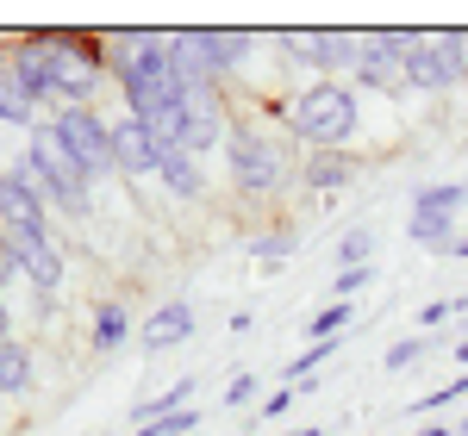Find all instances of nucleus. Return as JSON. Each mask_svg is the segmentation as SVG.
<instances>
[{"mask_svg": "<svg viewBox=\"0 0 468 436\" xmlns=\"http://www.w3.org/2000/svg\"><path fill=\"white\" fill-rule=\"evenodd\" d=\"M112 75L125 88V112L144 125L156 150H181V69L176 50H169V32H125L112 37Z\"/></svg>", "mask_w": 468, "mask_h": 436, "instance_id": "nucleus-1", "label": "nucleus"}, {"mask_svg": "<svg viewBox=\"0 0 468 436\" xmlns=\"http://www.w3.org/2000/svg\"><path fill=\"white\" fill-rule=\"evenodd\" d=\"M6 57H13V69L32 88L37 107H50V100L57 107H88L101 94V75H107V57L81 37H26Z\"/></svg>", "mask_w": 468, "mask_h": 436, "instance_id": "nucleus-2", "label": "nucleus"}, {"mask_svg": "<svg viewBox=\"0 0 468 436\" xmlns=\"http://www.w3.org/2000/svg\"><path fill=\"white\" fill-rule=\"evenodd\" d=\"M13 175L32 187L50 213H63V218H81L88 206H94V193H88V187H94V182H88V169L63 150V138H57L50 125H37V131H32V144H26L19 162H13Z\"/></svg>", "mask_w": 468, "mask_h": 436, "instance_id": "nucleus-3", "label": "nucleus"}, {"mask_svg": "<svg viewBox=\"0 0 468 436\" xmlns=\"http://www.w3.org/2000/svg\"><path fill=\"white\" fill-rule=\"evenodd\" d=\"M356 125H362L356 88H344V81H306L288 100V131L313 150V156H319V150H344L356 138Z\"/></svg>", "mask_w": 468, "mask_h": 436, "instance_id": "nucleus-4", "label": "nucleus"}, {"mask_svg": "<svg viewBox=\"0 0 468 436\" xmlns=\"http://www.w3.org/2000/svg\"><path fill=\"white\" fill-rule=\"evenodd\" d=\"M225 169H231L238 193H256V200L282 193V182H288V144L275 131H262L256 119H238L225 131Z\"/></svg>", "mask_w": 468, "mask_h": 436, "instance_id": "nucleus-5", "label": "nucleus"}, {"mask_svg": "<svg viewBox=\"0 0 468 436\" xmlns=\"http://www.w3.org/2000/svg\"><path fill=\"white\" fill-rule=\"evenodd\" d=\"M463 81H468L463 32H412V44H406V88L412 94H450Z\"/></svg>", "mask_w": 468, "mask_h": 436, "instance_id": "nucleus-6", "label": "nucleus"}, {"mask_svg": "<svg viewBox=\"0 0 468 436\" xmlns=\"http://www.w3.org/2000/svg\"><path fill=\"white\" fill-rule=\"evenodd\" d=\"M50 131H57L63 150L88 169V182L112 175V125L94 107H57V112H50Z\"/></svg>", "mask_w": 468, "mask_h": 436, "instance_id": "nucleus-7", "label": "nucleus"}, {"mask_svg": "<svg viewBox=\"0 0 468 436\" xmlns=\"http://www.w3.org/2000/svg\"><path fill=\"white\" fill-rule=\"evenodd\" d=\"M406 44H412V32H362L350 75L368 94H406Z\"/></svg>", "mask_w": 468, "mask_h": 436, "instance_id": "nucleus-8", "label": "nucleus"}, {"mask_svg": "<svg viewBox=\"0 0 468 436\" xmlns=\"http://www.w3.org/2000/svg\"><path fill=\"white\" fill-rule=\"evenodd\" d=\"M275 44H282V57L306 63L313 81H337L344 69H356L362 32H288V37H275Z\"/></svg>", "mask_w": 468, "mask_h": 436, "instance_id": "nucleus-9", "label": "nucleus"}, {"mask_svg": "<svg viewBox=\"0 0 468 436\" xmlns=\"http://www.w3.org/2000/svg\"><path fill=\"white\" fill-rule=\"evenodd\" d=\"M225 94L218 88H187L181 94V150L187 156H207L213 144H225Z\"/></svg>", "mask_w": 468, "mask_h": 436, "instance_id": "nucleus-10", "label": "nucleus"}, {"mask_svg": "<svg viewBox=\"0 0 468 436\" xmlns=\"http://www.w3.org/2000/svg\"><path fill=\"white\" fill-rule=\"evenodd\" d=\"M13 237V262H19V275L44 293V306H50V293L63 287V250H57V237L50 231H6Z\"/></svg>", "mask_w": 468, "mask_h": 436, "instance_id": "nucleus-11", "label": "nucleus"}, {"mask_svg": "<svg viewBox=\"0 0 468 436\" xmlns=\"http://www.w3.org/2000/svg\"><path fill=\"white\" fill-rule=\"evenodd\" d=\"M156 162H163V150H156V138H150L144 125L132 112L112 119V169L132 175V182H144V175H156Z\"/></svg>", "mask_w": 468, "mask_h": 436, "instance_id": "nucleus-12", "label": "nucleus"}, {"mask_svg": "<svg viewBox=\"0 0 468 436\" xmlns=\"http://www.w3.org/2000/svg\"><path fill=\"white\" fill-rule=\"evenodd\" d=\"M262 44L256 32H194V50H200V63L213 75H231V69H244L250 63V50Z\"/></svg>", "mask_w": 468, "mask_h": 436, "instance_id": "nucleus-13", "label": "nucleus"}, {"mask_svg": "<svg viewBox=\"0 0 468 436\" xmlns=\"http://www.w3.org/2000/svg\"><path fill=\"white\" fill-rule=\"evenodd\" d=\"M194 337V306L187 299H169V306H156L144 318V349L150 356H163V349H181Z\"/></svg>", "mask_w": 468, "mask_h": 436, "instance_id": "nucleus-14", "label": "nucleus"}, {"mask_svg": "<svg viewBox=\"0 0 468 436\" xmlns=\"http://www.w3.org/2000/svg\"><path fill=\"white\" fill-rule=\"evenodd\" d=\"M300 175H306L313 193H337V187H350L362 175V162L350 156V150H319V156H306V169H300Z\"/></svg>", "mask_w": 468, "mask_h": 436, "instance_id": "nucleus-15", "label": "nucleus"}, {"mask_svg": "<svg viewBox=\"0 0 468 436\" xmlns=\"http://www.w3.org/2000/svg\"><path fill=\"white\" fill-rule=\"evenodd\" d=\"M0 119L37 131V100H32V88L19 81V69H13V57H6V50H0Z\"/></svg>", "mask_w": 468, "mask_h": 436, "instance_id": "nucleus-16", "label": "nucleus"}, {"mask_svg": "<svg viewBox=\"0 0 468 436\" xmlns=\"http://www.w3.org/2000/svg\"><path fill=\"white\" fill-rule=\"evenodd\" d=\"M156 175H163V187H169L176 200H200V193H207V175H200V156H187V150H163Z\"/></svg>", "mask_w": 468, "mask_h": 436, "instance_id": "nucleus-17", "label": "nucleus"}, {"mask_svg": "<svg viewBox=\"0 0 468 436\" xmlns=\"http://www.w3.org/2000/svg\"><path fill=\"white\" fill-rule=\"evenodd\" d=\"M194 393H200V387H194V374H181L169 393H156V400H144L138 411H132V418H138V431H144V424H163V418H176V411H187Z\"/></svg>", "mask_w": 468, "mask_h": 436, "instance_id": "nucleus-18", "label": "nucleus"}, {"mask_svg": "<svg viewBox=\"0 0 468 436\" xmlns=\"http://www.w3.org/2000/svg\"><path fill=\"white\" fill-rule=\"evenodd\" d=\"M0 393L6 400L32 393V349L26 343H0Z\"/></svg>", "mask_w": 468, "mask_h": 436, "instance_id": "nucleus-19", "label": "nucleus"}, {"mask_svg": "<svg viewBox=\"0 0 468 436\" xmlns=\"http://www.w3.org/2000/svg\"><path fill=\"white\" fill-rule=\"evenodd\" d=\"M463 200H468V187L437 182V187H425V193H412V218H456Z\"/></svg>", "mask_w": 468, "mask_h": 436, "instance_id": "nucleus-20", "label": "nucleus"}, {"mask_svg": "<svg viewBox=\"0 0 468 436\" xmlns=\"http://www.w3.org/2000/svg\"><path fill=\"white\" fill-rule=\"evenodd\" d=\"M125 337H132V312L119 299H101L94 306V349H119Z\"/></svg>", "mask_w": 468, "mask_h": 436, "instance_id": "nucleus-21", "label": "nucleus"}, {"mask_svg": "<svg viewBox=\"0 0 468 436\" xmlns=\"http://www.w3.org/2000/svg\"><path fill=\"white\" fill-rule=\"evenodd\" d=\"M350 318H356V306H350V299H331V306H319V312L306 318V343L344 337V330H350Z\"/></svg>", "mask_w": 468, "mask_h": 436, "instance_id": "nucleus-22", "label": "nucleus"}, {"mask_svg": "<svg viewBox=\"0 0 468 436\" xmlns=\"http://www.w3.org/2000/svg\"><path fill=\"white\" fill-rule=\"evenodd\" d=\"M368 255H375V231H368V224L344 231V244H337V268H368Z\"/></svg>", "mask_w": 468, "mask_h": 436, "instance_id": "nucleus-23", "label": "nucleus"}, {"mask_svg": "<svg viewBox=\"0 0 468 436\" xmlns=\"http://www.w3.org/2000/svg\"><path fill=\"white\" fill-rule=\"evenodd\" d=\"M293 250H300V244H293V231H256V237H250V255H256V262H269V268H275V262H288Z\"/></svg>", "mask_w": 468, "mask_h": 436, "instance_id": "nucleus-24", "label": "nucleus"}, {"mask_svg": "<svg viewBox=\"0 0 468 436\" xmlns=\"http://www.w3.org/2000/svg\"><path fill=\"white\" fill-rule=\"evenodd\" d=\"M425 356H431V337H406V343H394V349L381 356V368H388V374H399V368H419Z\"/></svg>", "mask_w": 468, "mask_h": 436, "instance_id": "nucleus-25", "label": "nucleus"}, {"mask_svg": "<svg viewBox=\"0 0 468 436\" xmlns=\"http://www.w3.org/2000/svg\"><path fill=\"white\" fill-rule=\"evenodd\" d=\"M306 393H319V380H313V387H306V380H300V387H275V393L262 400V418H288V411L306 400Z\"/></svg>", "mask_w": 468, "mask_h": 436, "instance_id": "nucleus-26", "label": "nucleus"}, {"mask_svg": "<svg viewBox=\"0 0 468 436\" xmlns=\"http://www.w3.org/2000/svg\"><path fill=\"white\" fill-rule=\"evenodd\" d=\"M368 287H375V268H337V281H331V293H337V299H350V306H356Z\"/></svg>", "mask_w": 468, "mask_h": 436, "instance_id": "nucleus-27", "label": "nucleus"}, {"mask_svg": "<svg viewBox=\"0 0 468 436\" xmlns=\"http://www.w3.org/2000/svg\"><path fill=\"white\" fill-rule=\"evenodd\" d=\"M200 431V411L187 405V411H176V418H163V424H144V431H132V436H194Z\"/></svg>", "mask_w": 468, "mask_h": 436, "instance_id": "nucleus-28", "label": "nucleus"}, {"mask_svg": "<svg viewBox=\"0 0 468 436\" xmlns=\"http://www.w3.org/2000/svg\"><path fill=\"white\" fill-rule=\"evenodd\" d=\"M443 318H468V293H456V299H431V306L419 312V325H425V330L443 325Z\"/></svg>", "mask_w": 468, "mask_h": 436, "instance_id": "nucleus-29", "label": "nucleus"}, {"mask_svg": "<svg viewBox=\"0 0 468 436\" xmlns=\"http://www.w3.org/2000/svg\"><path fill=\"white\" fill-rule=\"evenodd\" d=\"M250 400H256V374H238V380L225 387V405H231V411H244Z\"/></svg>", "mask_w": 468, "mask_h": 436, "instance_id": "nucleus-30", "label": "nucleus"}, {"mask_svg": "<svg viewBox=\"0 0 468 436\" xmlns=\"http://www.w3.org/2000/svg\"><path fill=\"white\" fill-rule=\"evenodd\" d=\"M13 275H19V262H13V237H6V224H0V293L13 287Z\"/></svg>", "mask_w": 468, "mask_h": 436, "instance_id": "nucleus-31", "label": "nucleus"}, {"mask_svg": "<svg viewBox=\"0 0 468 436\" xmlns=\"http://www.w3.org/2000/svg\"><path fill=\"white\" fill-rule=\"evenodd\" d=\"M0 343H13V312H6V293H0Z\"/></svg>", "mask_w": 468, "mask_h": 436, "instance_id": "nucleus-32", "label": "nucleus"}, {"mask_svg": "<svg viewBox=\"0 0 468 436\" xmlns=\"http://www.w3.org/2000/svg\"><path fill=\"white\" fill-rule=\"evenodd\" d=\"M419 436H456V431H450V424H425Z\"/></svg>", "mask_w": 468, "mask_h": 436, "instance_id": "nucleus-33", "label": "nucleus"}, {"mask_svg": "<svg viewBox=\"0 0 468 436\" xmlns=\"http://www.w3.org/2000/svg\"><path fill=\"white\" fill-rule=\"evenodd\" d=\"M282 436H324L319 424H300V431H282Z\"/></svg>", "mask_w": 468, "mask_h": 436, "instance_id": "nucleus-34", "label": "nucleus"}, {"mask_svg": "<svg viewBox=\"0 0 468 436\" xmlns=\"http://www.w3.org/2000/svg\"><path fill=\"white\" fill-rule=\"evenodd\" d=\"M443 255H468V237H456V244H450V250H443Z\"/></svg>", "mask_w": 468, "mask_h": 436, "instance_id": "nucleus-35", "label": "nucleus"}, {"mask_svg": "<svg viewBox=\"0 0 468 436\" xmlns=\"http://www.w3.org/2000/svg\"><path fill=\"white\" fill-rule=\"evenodd\" d=\"M456 362H463V374H468V337H463V343H456Z\"/></svg>", "mask_w": 468, "mask_h": 436, "instance_id": "nucleus-36", "label": "nucleus"}, {"mask_svg": "<svg viewBox=\"0 0 468 436\" xmlns=\"http://www.w3.org/2000/svg\"><path fill=\"white\" fill-rule=\"evenodd\" d=\"M456 436H468V411H463V424H456Z\"/></svg>", "mask_w": 468, "mask_h": 436, "instance_id": "nucleus-37", "label": "nucleus"}]
</instances>
